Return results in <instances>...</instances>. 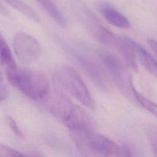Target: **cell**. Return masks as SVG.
<instances>
[{"label": "cell", "instance_id": "6da1fadb", "mask_svg": "<svg viewBox=\"0 0 157 157\" xmlns=\"http://www.w3.org/2000/svg\"><path fill=\"white\" fill-rule=\"evenodd\" d=\"M69 134L78 150L86 157H123L117 144L94 129H69Z\"/></svg>", "mask_w": 157, "mask_h": 157}, {"label": "cell", "instance_id": "7a4b0ae2", "mask_svg": "<svg viewBox=\"0 0 157 157\" xmlns=\"http://www.w3.org/2000/svg\"><path fill=\"white\" fill-rule=\"evenodd\" d=\"M6 74L13 86L31 99H42L48 93L49 81L42 72L17 67L6 71Z\"/></svg>", "mask_w": 157, "mask_h": 157}, {"label": "cell", "instance_id": "3957f363", "mask_svg": "<svg viewBox=\"0 0 157 157\" xmlns=\"http://www.w3.org/2000/svg\"><path fill=\"white\" fill-rule=\"evenodd\" d=\"M52 80L56 88L65 91L90 109H94V101L82 78L71 67L63 65L55 69Z\"/></svg>", "mask_w": 157, "mask_h": 157}, {"label": "cell", "instance_id": "277c9868", "mask_svg": "<svg viewBox=\"0 0 157 157\" xmlns=\"http://www.w3.org/2000/svg\"><path fill=\"white\" fill-rule=\"evenodd\" d=\"M98 55L105 71L120 91L126 98L134 99L135 87L131 75L120 59L113 53L101 50Z\"/></svg>", "mask_w": 157, "mask_h": 157}, {"label": "cell", "instance_id": "5b68a950", "mask_svg": "<svg viewBox=\"0 0 157 157\" xmlns=\"http://www.w3.org/2000/svg\"><path fill=\"white\" fill-rule=\"evenodd\" d=\"M71 54L85 74L103 91L109 89V80L107 73L101 63L90 54L80 50L72 49Z\"/></svg>", "mask_w": 157, "mask_h": 157}, {"label": "cell", "instance_id": "8992f818", "mask_svg": "<svg viewBox=\"0 0 157 157\" xmlns=\"http://www.w3.org/2000/svg\"><path fill=\"white\" fill-rule=\"evenodd\" d=\"M13 48L18 59L23 63L36 61L40 54V46L38 41L33 36L21 31L14 35Z\"/></svg>", "mask_w": 157, "mask_h": 157}, {"label": "cell", "instance_id": "52a82bcc", "mask_svg": "<svg viewBox=\"0 0 157 157\" xmlns=\"http://www.w3.org/2000/svg\"><path fill=\"white\" fill-rule=\"evenodd\" d=\"M77 14L82 25L90 35L99 42L106 45L112 32L107 29L95 14L85 6L79 5Z\"/></svg>", "mask_w": 157, "mask_h": 157}, {"label": "cell", "instance_id": "ba28073f", "mask_svg": "<svg viewBox=\"0 0 157 157\" xmlns=\"http://www.w3.org/2000/svg\"><path fill=\"white\" fill-rule=\"evenodd\" d=\"M75 104L63 91L55 88L48 99V107L51 113L63 123L72 113Z\"/></svg>", "mask_w": 157, "mask_h": 157}, {"label": "cell", "instance_id": "9c48e42d", "mask_svg": "<svg viewBox=\"0 0 157 157\" xmlns=\"http://www.w3.org/2000/svg\"><path fill=\"white\" fill-rule=\"evenodd\" d=\"M113 47L121 56L126 65L134 71H138L136 55L129 38L112 34L108 45Z\"/></svg>", "mask_w": 157, "mask_h": 157}, {"label": "cell", "instance_id": "30bf717a", "mask_svg": "<svg viewBox=\"0 0 157 157\" xmlns=\"http://www.w3.org/2000/svg\"><path fill=\"white\" fill-rule=\"evenodd\" d=\"M63 124L69 129H94V123L90 115L83 108L77 105H75L72 113Z\"/></svg>", "mask_w": 157, "mask_h": 157}, {"label": "cell", "instance_id": "8fae6325", "mask_svg": "<svg viewBox=\"0 0 157 157\" xmlns=\"http://www.w3.org/2000/svg\"><path fill=\"white\" fill-rule=\"evenodd\" d=\"M98 8L104 18L113 26L122 29L130 27V23L127 18L115 7L105 2H100Z\"/></svg>", "mask_w": 157, "mask_h": 157}, {"label": "cell", "instance_id": "7c38bea8", "mask_svg": "<svg viewBox=\"0 0 157 157\" xmlns=\"http://www.w3.org/2000/svg\"><path fill=\"white\" fill-rule=\"evenodd\" d=\"M135 55L142 66L151 74L157 77V61L140 44L129 38Z\"/></svg>", "mask_w": 157, "mask_h": 157}, {"label": "cell", "instance_id": "4fadbf2b", "mask_svg": "<svg viewBox=\"0 0 157 157\" xmlns=\"http://www.w3.org/2000/svg\"><path fill=\"white\" fill-rule=\"evenodd\" d=\"M0 62L6 71L15 70L17 68L11 50L0 31Z\"/></svg>", "mask_w": 157, "mask_h": 157}, {"label": "cell", "instance_id": "5bb4252c", "mask_svg": "<svg viewBox=\"0 0 157 157\" xmlns=\"http://www.w3.org/2000/svg\"><path fill=\"white\" fill-rule=\"evenodd\" d=\"M50 16V17L60 26L65 28L67 20L58 7L52 0H36Z\"/></svg>", "mask_w": 157, "mask_h": 157}, {"label": "cell", "instance_id": "9a60e30c", "mask_svg": "<svg viewBox=\"0 0 157 157\" xmlns=\"http://www.w3.org/2000/svg\"><path fill=\"white\" fill-rule=\"evenodd\" d=\"M10 6L22 13L33 22L39 23L40 18L36 11L28 4L21 0H5Z\"/></svg>", "mask_w": 157, "mask_h": 157}, {"label": "cell", "instance_id": "2e32d148", "mask_svg": "<svg viewBox=\"0 0 157 157\" xmlns=\"http://www.w3.org/2000/svg\"><path fill=\"white\" fill-rule=\"evenodd\" d=\"M121 149L123 157H146L143 150L133 142H124Z\"/></svg>", "mask_w": 157, "mask_h": 157}, {"label": "cell", "instance_id": "e0dca14e", "mask_svg": "<svg viewBox=\"0 0 157 157\" xmlns=\"http://www.w3.org/2000/svg\"><path fill=\"white\" fill-rule=\"evenodd\" d=\"M134 98L143 107L157 117V104L148 99L136 90L134 91Z\"/></svg>", "mask_w": 157, "mask_h": 157}, {"label": "cell", "instance_id": "ac0fdd59", "mask_svg": "<svg viewBox=\"0 0 157 157\" xmlns=\"http://www.w3.org/2000/svg\"><path fill=\"white\" fill-rule=\"evenodd\" d=\"M147 134L153 156L157 157V129H150Z\"/></svg>", "mask_w": 157, "mask_h": 157}, {"label": "cell", "instance_id": "d6986e66", "mask_svg": "<svg viewBox=\"0 0 157 157\" xmlns=\"http://www.w3.org/2000/svg\"><path fill=\"white\" fill-rule=\"evenodd\" d=\"M6 119H7V122L9 127L12 129L13 134L19 139H25V136L24 134L20 130V129L19 128L18 124H17V123L14 120V119L10 116H7Z\"/></svg>", "mask_w": 157, "mask_h": 157}, {"label": "cell", "instance_id": "ffe728a7", "mask_svg": "<svg viewBox=\"0 0 157 157\" xmlns=\"http://www.w3.org/2000/svg\"><path fill=\"white\" fill-rule=\"evenodd\" d=\"M17 151L10 147L0 143V157H13Z\"/></svg>", "mask_w": 157, "mask_h": 157}, {"label": "cell", "instance_id": "44dd1931", "mask_svg": "<svg viewBox=\"0 0 157 157\" xmlns=\"http://www.w3.org/2000/svg\"><path fill=\"white\" fill-rule=\"evenodd\" d=\"M8 96H9L8 88L6 86L0 84V101L6 100Z\"/></svg>", "mask_w": 157, "mask_h": 157}, {"label": "cell", "instance_id": "7402d4cb", "mask_svg": "<svg viewBox=\"0 0 157 157\" xmlns=\"http://www.w3.org/2000/svg\"><path fill=\"white\" fill-rule=\"evenodd\" d=\"M148 44L151 50L155 53L157 55V40L154 39H149L148 40Z\"/></svg>", "mask_w": 157, "mask_h": 157}, {"label": "cell", "instance_id": "603a6c76", "mask_svg": "<svg viewBox=\"0 0 157 157\" xmlns=\"http://www.w3.org/2000/svg\"><path fill=\"white\" fill-rule=\"evenodd\" d=\"M0 14L4 16H7L9 14L8 10L4 7V6L1 2H0Z\"/></svg>", "mask_w": 157, "mask_h": 157}, {"label": "cell", "instance_id": "cb8c5ba5", "mask_svg": "<svg viewBox=\"0 0 157 157\" xmlns=\"http://www.w3.org/2000/svg\"><path fill=\"white\" fill-rule=\"evenodd\" d=\"M13 157H28V156H26L25 155H24L23 153H22L21 152H19V151H17L15 154L14 155V156Z\"/></svg>", "mask_w": 157, "mask_h": 157}, {"label": "cell", "instance_id": "d4e9b609", "mask_svg": "<svg viewBox=\"0 0 157 157\" xmlns=\"http://www.w3.org/2000/svg\"><path fill=\"white\" fill-rule=\"evenodd\" d=\"M2 80H3V74H2V72L0 68V83L2 81Z\"/></svg>", "mask_w": 157, "mask_h": 157}, {"label": "cell", "instance_id": "484cf974", "mask_svg": "<svg viewBox=\"0 0 157 157\" xmlns=\"http://www.w3.org/2000/svg\"><path fill=\"white\" fill-rule=\"evenodd\" d=\"M34 157H42V156H39V155H37V156H35Z\"/></svg>", "mask_w": 157, "mask_h": 157}]
</instances>
